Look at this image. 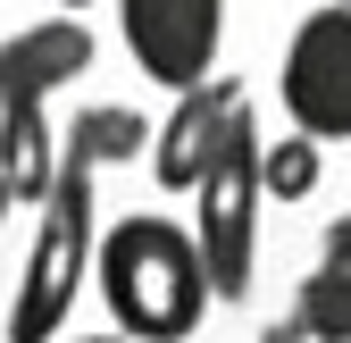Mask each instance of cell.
<instances>
[{
	"mask_svg": "<svg viewBox=\"0 0 351 343\" xmlns=\"http://www.w3.org/2000/svg\"><path fill=\"white\" fill-rule=\"evenodd\" d=\"M193 201H201L193 251L209 268V302H243L251 268H259V201H268V193H259V117H251V101L226 117V134H217Z\"/></svg>",
	"mask_w": 351,
	"mask_h": 343,
	"instance_id": "7a4b0ae2",
	"label": "cell"
},
{
	"mask_svg": "<svg viewBox=\"0 0 351 343\" xmlns=\"http://www.w3.org/2000/svg\"><path fill=\"white\" fill-rule=\"evenodd\" d=\"M75 343H125V335H75Z\"/></svg>",
	"mask_w": 351,
	"mask_h": 343,
	"instance_id": "4fadbf2b",
	"label": "cell"
},
{
	"mask_svg": "<svg viewBox=\"0 0 351 343\" xmlns=\"http://www.w3.org/2000/svg\"><path fill=\"white\" fill-rule=\"evenodd\" d=\"M326 260H351V209H343V218L326 226Z\"/></svg>",
	"mask_w": 351,
	"mask_h": 343,
	"instance_id": "7c38bea8",
	"label": "cell"
},
{
	"mask_svg": "<svg viewBox=\"0 0 351 343\" xmlns=\"http://www.w3.org/2000/svg\"><path fill=\"white\" fill-rule=\"evenodd\" d=\"M234 109H243V84H234V75H201V84H184V93H176V109H167V126H151V176H159L167 193H193Z\"/></svg>",
	"mask_w": 351,
	"mask_h": 343,
	"instance_id": "8992f818",
	"label": "cell"
},
{
	"mask_svg": "<svg viewBox=\"0 0 351 343\" xmlns=\"http://www.w3.org/2000/svg\"><path fill=\"white\" fill-rule=\"evenodd\" d=\"M93 276L125 343H184L209 318V268L193 251V226H167L151 209L117 218L93 243Z\"/></svg>",
	"mask_w": 351,
	"mask_h": 343,
	"instance_id": "6da1fadb",
	"label": "cell"
},
{
	"mask_svg": "<svg viewBox=\"0 0 351 343\" xmlns=\"http://www.w3.org/2000/svg\"><path fill=\"white\" fill-rule=\"evenodd\" d=\"M285 327L301 343H351V260H318L310 276H301Z\"/></svg>",
	"mask_w": 351,
	"mask_h": 343,
	"instance_id": "30bf717a",
	"label": "cell"
},
{
	"mask_svg": "<svg viewBox=\"0 0 351 343\" xmlns=\"http://www.w3.org/2000/svg\"><path fill=\"white\" fill-rule=\"evenodd\" d=\"M9 209H17V201H9V185H0V218H9Z\"/></svg>",
	"mask_w": 351,
	"mask_h": 343,
	"instance_id": "5bb4252c",
	"label": "cell"
},
{
	"mask_svg": "<svg viewBox=\"0 0 351 343\" xmlns=\"http://www.w3.org/2000/svg\"><path fill=\"white\" fill-rule=\"evenodd\" d=\"M125 51L151 84L184 93V84L217 75V42H226V0H117Z\"/></svg>",
	"mask_w": 351,
	"mask_h": 343,
	"instance_id": "5b68a950",
	"label": "cell"
},
{
	"mask_svg": "<svg viewBox=\"0 0 351 343\" xmlns=\"http://www.w3.org/2000/svg\"><path fill=\"white\" fill-rule=\"evenodd\" d=\"M151 151V117L134 101H93L75 126H67V143H59V167H125V159H143Z\"/></svg>",
	"mask_w": 351,
	"mask_h": 343,
	"instance_id": "ba28073f",
	"label": "cell"
},
{
	"mask_svg": "<svg viewBox=\"0 0 351 343\" xmlns=\"http://www.w3.org/2000/svg\"><path fill=\"white\" fill-rule=\"evenodd\" d=\"M276 93L293 109V134L351 143V9H343V0H318V9L293 25Z\"/></svg>",
	"mask_w": 351,
	"mask_h": 343,
	"instance_id": "277c9868",
	"label": "cell"
},
{
	"mask_svg": "<svg viewBox=\"0 0 351 343\" xmlns=\"http://www.w3.org/2000/svg\"><path fill=\"white\" fill-rule=\"evenodd\" d=\"M84 67H93V25H75V17H42V25L9 34L0 42V109H42Z\"/></svg>",
	"mask_w": 351,
	"mask_h": 343,
	"instance_id": "52a82bcc",
	"label": "cell"
},
{
	"mask_svg": "<svg viewBox=\"0 0 351 343\" xmlns=\"http://www.w3.org/2000/svg\"><path fill=\"white\" fill-rule=\"evenodd\" d=\"M0 185L9 201H42L59 185V134L42 109H0Z\"/></svg>",
	"mask_w": 351,
	"mask_h": 343,
	"instance_id": "9c48e42d",
	"label": "cell"
},
{
	"mask_svg": "<svg viewBox=\"0 0 351 343\" xmlns=\"http://www.w3.org/2000/svg\"><path fill=\"white\" fill-rule=\"evenodd\" d=\"M318 176H326V143H310V134L259 143V193H276V201H310Z\"/></svg>",
	"mask_w": 351,
	"mask_h": 343,
	"instance_id": "8fae6325",
	"label": "cell"
},
{
	"mask_svg": "<svg viewBox=\"0 0 351 343\" xmlns=\"http://www.w3.org/2000/svg\"><path fill=\"white\" fill-rule=\"evenodd\" d=\"M343 9H351V0H343Z\"/></svg>",
	"mask_w": 351,
	"mask_h": 343,
	"instance_id": "9a60e30c",
	"label": "cell"
},
{
	"mask_svg": "<svg viewBox=\"0 0 351 343\" xmlns=\"http://www.w3.org/2000/svg\"><path fill=\"white\" fill-rule=\"evenodd\" d=\"M34 209H42V235L25 251V276L9 302V343H51L75 310V285L93 268V167H59V185Z\"/></svg>",
	"mask_w": 351,
	"mask_h": 343,
	"instance_id": "3957f363",
	"label": "cell"
}]
</instances>
